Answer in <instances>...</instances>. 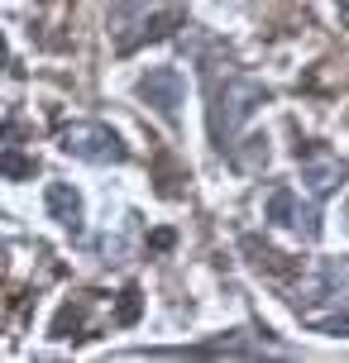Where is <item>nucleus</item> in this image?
<instances>
[{"instance_id":"nucleus-7","label":"nucleus","mask_w":349,"mask_h":363,"mask_svg":"<svg viewBox=\"0 0 349 363\" xmlns=\"http://www.w3.org/2000/svg\"><path fill=\"white\" fill-rule=\"evenodd\" d=\"M316 291L321 296H349V258H326L316 268Z\"/></svg>"},{"instance_id":"nucleus-1","label":"nucleus","mask_w":349,"mask_h":363,"mask_svg":"<svg viewBox=\"0 0 349 363\" xmlns=\"http://www.w3.org/2000/svg\"><path fill=\"white\" fill-rule=\"evenodd\" d=\"M268 101V86L263 82H249V77H225L221 86L211 91V134L221 148H235V139L244 134V125L258 115V106Z\"/></svg>"},{"instance_id":"nucleus-5","label":"nucleus","mask_w":349,"mask_h":363,"mask_svg":"<svg viewBox=\"0 0 349 363\" xmlns=\"http://www.w3.org/2000/svg\"><path fill=\"white\" fill-rule=\"evenodd\" d=\"M349 167L335 158V153H326V148H311L306 158H301V182H306V191L311 196H331L335 186L345 182Z\"/></svg>"},{"instance_id":"nucleus-3","label":"nucleus","mask_w":349,"mask_h":363,"mask_svg":"<svg viewBox=\"0 0 349 363\" xmlns=\"http://www.w3.org/2000/svg\"><path fill=\"white\" fill-rule=\"evenodd\" d=\"M263 211H268V220H273V225H282V230H292V235H301V239H316V235H321V211H316L311 201H301L292 186H273Z\"/></svg>"},{"instance_id":"nucleus-9","label":"nucleus","mask_w":349,"mask_h":363,"mask_svg":"<svg viewBox=\"0 0 349 363\" xmlns=\"http://www.w3.org/2000/svg\"><path fill=\"white\" fill-rule=\"evenodd\" d=\"M340 5H345V10H349V0H340Z\"/></svg>"},{"instance_id":"nucleus-2","label":"nucleus","mask_w":349,"mask_h":363,"mask_svg":"<svg viewBox=\"0 0 349 363\" xmlns=\"http://www.w3.org/2000/svg\"><path fill=\"white\" fill-rule=\"evenodd\" d=\"M57 148L72 153L82 163H125V144L111 125H96V120H72V125L57 129Z\"/></svg>"},{"instance_id":"nucleus-6","label":"nucleus","mask_w":349,"mask_h":363,"mask_svg":"<svg viewBox=\"0 0 349 363\" xmlns=\"http://www.w3.org/2000/svg\"><path fill=\"white\" fill-rule=\"evenodd\" d=\"M48 216H53L67 235H82V230H87L82 196H77V186H67V182H53V186H48Z\"/></svg>"},{"instance_id":"nucleus-8","label":"nucleus","mask_w":349,"mask_h":363,"mask_svg":"<svg viewBox=\"0 0 349 363\" xmlns=\"http://www.w3.org/2000/svg\"><path fill=\"white\" fill-rule=\"evenodd\" d=\"M311 330H321V335H335V340H349V306L340 311H306L301 315Z\"/></svg>"},{"instance_id":"nucleus-4","label":"nucleus","mask_w":349,"mask_h":363,"mask_svg":"<svg viewBox=\"0 0 349 363\" xmlns=\"http://www.w3.org/2000/svg\"><path fill=\"white\" fill-rule=\"evenodd\" d=\"M139 96L172 125V120H177V106H182V96H187V82H182L177 67H148V72L139 77Z\"/></svg>"}]
</instances>
